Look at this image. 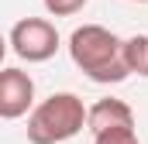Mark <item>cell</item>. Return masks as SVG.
<instances>
[{"mask_svg":"<svg viewBox=\"0 0 148 144\" xmlns=\"http://www.w3.org/2000/svg\"><path fill=\"white\" fill-rule=\"evenodd\" d=\"M121 45L124 41L114 31H107L103 24H83L69 35V58L86 79H93L100 86H117L131 75L124 65Z\"/></svg>","mask_w":148,"mask_h":144,"instance_id":"cell-1","label":"cell"},{"mask_svg":"<svg viewBox=\"0 0 148 144\" xmlns=\"http://www.w3.org/2000/svg\"><path fill=\"white\" fill-rule=\"evenodd\" d=\"M86 127V107L76 93H52L28 113V141L31 144H66Z\"/></svg>","mask_w":148,"mask_h":144,"instance_id":"cell-2","label":"cell"},{"mask_svg":"<svg viewBox=\"0 0 148 144\" xmlns=\"http://www.w3.org/2000/svg\"><path fill=\"white\" fill-rule=\"evenodd\" d=\"M7 45H10L14 55L24 58V62H48V58L59 52V31H55V24L45 21V17H21V21L10 28Z\"/></svg>","mask_w":148,"mask_h":144,"instance_id":"cell-3","label":"cell"},{"mask_svg":"<svg viewBox=\"0 0 148 144\" xmlns=\"http://www.w3.org/2000/svg\"><path fill=\"white\" fill-rule=\"evenodd\" d=\"M35 107V79L24 69H0V120H21Z\"/></svg>","mask_w":148,"mask_h":144,"instance_id":"cell-4","label":"cell"},{"mask_svg":"<svg viewBox=\"0 0 148 144\" xmlns=\"http://www.w3.org/2000/svg\"><path fill=\"white\" fill-rule=\"evenodd\" d=\"M117 124H134V110L127 107L124 100H100V103H93V107L86 110V127H90V134L93 130H103V127H117Z\"/></svg>","mask_w":148,"mask_h":144,"instance_id":"cell-5","label":"cell"},{"mask_svg":"<svg viewBox=\"0 0 148 144\" xmlns=\"http://www.w3.org/2000/svg\"><path fill=\"white\" fill-rule=\"evenodd\" d=\"M124 65L131 75H148V35H134L121 45Z\"/></svg>","mask_w":148,"mask_h":144,"instance_id":"cell-6","label":"cell"},{"mask_svg":"<svg viewBox=\"0 0 148 144\" xmlns=\"http://www.w3.org/2000/svg\"><path fill=\"white\" fill-rule=\"evenodd\" d=\"M93 144H141L134 124H117V127H103L93 130Z\"/></svg>","mask_w":148,"mask_h":144,"instance_id":"cell-7","label":"cell"},{"mask_svg":"<svg viewBox=\"0 0 148 144\" xmlns=\"http://www.w3.org/2000/svg\"><path fill=\"white\" fill-rule=\"evenodd\" d=\"M86 3H90V0H45V10H48L52 17H73V14H79Z\"/></svg>","mask_w":148,"mask_h":144,"instance_id":"cell-8","label":"cell"},{"mask_svg":"<svg viewBox=\"0 0 148 144\" xmlns=\"http://www.w3.org/2000/svg\"><path fill=\"white\" fill-rule=\"evenodd\" d=\"M7 48H10V45H7V38L0 35V65H3V55H7Z\"/></svg>","mask_w":148,"mask_h":144,"instance_id":"cell-9","label":"cell"},{"mask_svg":"<svg viewBox=\"0 0 148 144\" xmlns=\"http://www.w3.org/2000/svg\"><path fill=\"white\" fill-rule=\"evenodd\" d=\"M131 3H148V0H131Z\"/></svg>","mask_w":148,"mask_h":144,"instance_id":"cell-10","label":"cell"}]
</instances>
